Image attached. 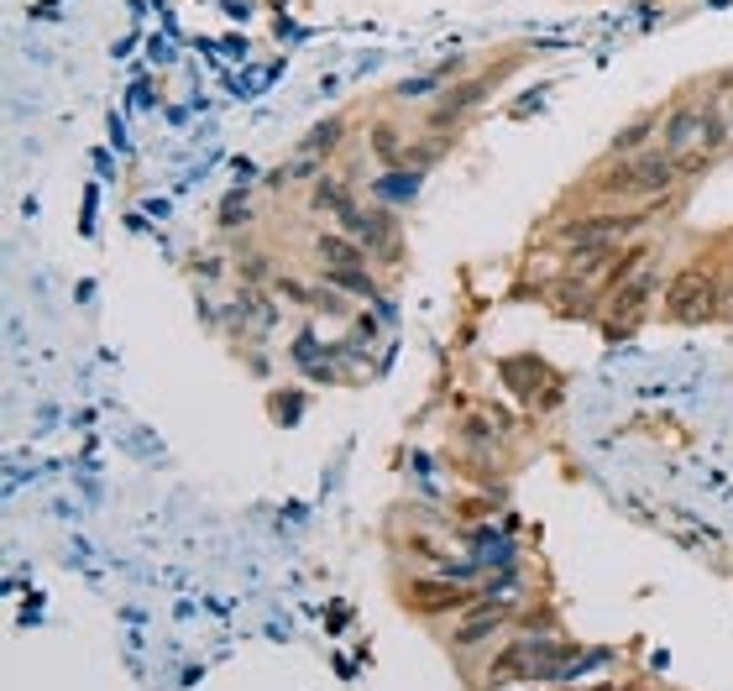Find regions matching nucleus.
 Masks as SVG:
<instances>
[{
	"instance_id": "1",
	"label": "nucleus",
	"mask_w": 733,
	"mask_h": 691,
	"mask_svg": "<svg viewBox=\"0 0 733 691\" xmlns=\"http://www.w3.org/2000/svg\"><path fill=\"white\" fill-rule=\"evenodd\" d=\"M676 184V153H650V158L629 163V168H618V174L603 178V189L608 195H660V189H671Z\"/></svg>"
},
{
	"instance_id": "2",
	"label": "nucleus",
	"mask_w": 733,
	"mask_h": 691,
	"mask_svg": "<svg viewBox=\"0 0 733 691\" xmlns=\"http://www.w3.org/2000/svg\"><path fill=\"white\" fill-rule=\"evenodd\" d=\"M713 299H718V289H713V278H702V273H681L671 283V294H666V315L671 320H708L713 315Z\"/></svg>"
},
{
	"instance_id": "3",
	"label": "nucleus",
	"mask_w": 733,
	"mask_h": 691,
	"mask_svg": "<svg viewBox=\"0 0 733 691\" xmlns=\"http://www.w3.org/2000/svg\"><path fill=\"white\" fill-rule=\"evenodd\" d=\"M639 220H645V216H597V220H576V226H566V241H576V247H587V241H618V237H629V231H639Z\"/></svg>"
},
{
	"instance_id": "4",
	"label": "nucleus",
	"mask_w": 733,
	"mask_h": 691,
	"mask_svg": "<svg viewBox=\"0 0 733 691\" xmlns=\"http://www.w3.org/2000/svg\"><path fill=\"white\" fill-rule=\"evenodd\" d=\"M341 216H346V231H352V237H367L373 247H388V220L377 216V210H352V205H341Z\"/></svg>"
},
{
	"instance_id": "5",
	"label": "nucleus",
	"mask_w": 733,
	"mask_h": 691,
	"mask_svg": "<svg viewBox=\"0 0 733 691\" xmlns=\"http://www.w3.org/2000/svg\"><path fill=\"white\" fill-rule=\"evenodd\" d=\"M697 132H708L702 111H676V116L666 121V153H681V147H687Z\"/></svg>"
},
{
	"instance_id": "6",
	"label": "nucleus",
	"mask_w": 733,
	"mask_h": 691,
	"mask_svg": "<svg viewBox=\"0 0 733 691\" xmlns=\"http://www.w3.org/2000/svg\"><path fill=\"white\" fill-rule=\"evenodd\" d=\"M320 258L331 262V268H357L362 262V247L346 237H320Z\"/></svg>"
},
{
	"instance_id": "7",
	"label": "nucleus",
	"mask_w": 733,
	"mask_h": 691,
	"mask_svg": "<svg viewBox=\"0 0 733 691\" xmlns=\"http://www.w3.org/2000/svg\"><path fill=\"white\" fill-rule=\"evenodd\" d=\"M650 294H655V278H639L635 289H624V294H618V310H624V325L645 315V304H650Z\"/></svg>"
},
{
	"instance_id": "8",
	"label": "nucleus",
	"mask_w": 733,
	"mask_h": 691,
	"mask_svg": "<svg viewBox=\"0 0 733 691\" xmlns=\"http://www.w3.org/2000/svg\"><path fill=\"white\" fill-rule=\"evenodd\" d=\"M493 629H498V613H493V608H482L477 618H467V624H461L457 639H461V645H477V639H488Z\"/></svg>"
},
{
	"instance_id": "9",
	"label": "nucleus",
	"mask_w": 733,
	"mask_h": 691,
	"mask_svg": "<svg viewBox=\"0 0 733 691\" xmlns=\"http://www.w3.org/2000/svg\"><path fill=\"white\" fill-rule=\"evenodd\" d=\"M650 142V126H629V132H618L614 137V153H639Z\"/></svg>"
}]
</instances>
